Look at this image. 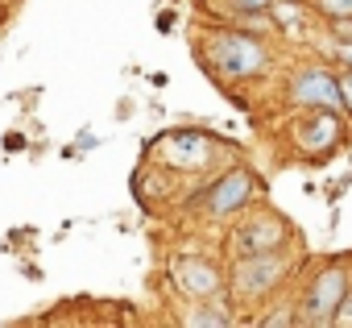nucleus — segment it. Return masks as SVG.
Returning <instances> with one entry per match:
<instances>
[{"mask_svg": "<svg viewBox=\"0 0 352 328\" xmlns=\"http://www.w3.org/2000/svg\"><path fill=\"white\" fill-rule=\"evenodd\" d=\"M340 116L327 108H311L298 125V145H336L340 141Z\"/></svg>", "mask_w": 352, "mask_h": 328, "instance_id": "8", "label": "nucleus"}, {"mask_svg": "<svg viewBox=\"0 0 352 328\" xmlns=\"http://www.w3.org/2000/svg\"><path fill=\"white\" fill-rule=\"evenodd\" d=\"M187 324H191V328H228V324H232V311H228L224 303H208V307L187 311Z\"/></svg>", "mask_w": 352, "mask_h": 328, "instance_id": "9", "label": "nucleus"}, {"mask_svg": "<svg viewBox=\"0 0 352 328\" xmlns=\"http://www.w3.org/2000/svg\"><path fill=\"white\" fill-rule=\"evenodd\" d=\"M241 254H278L286 245V225L274 212H253V221L236 233Z\"/></svg>", "mask_w": 352, "mask_h": 328, "instance_id": "6", "label": "nucleus"}, {"mask_svg": "<svg viewBox=\"0 0 352 328\" xmlns=\"http://www.w3.org/2000/svg\"><path fill=\"white\" fill-rule=\"evenodd\" d=\"M265 59H270L265 42L253 38L249 30H220L208 38V63L220 79H232V83L253 79L265 71Z\"/></svg>", "mask_w": 352, "mask_h": 328, "instance_id": "1", "label": "nucleus"}, {"mask_svg": "<svg viewBox=\"0 0 352 328\" xmlns=\"http://www.w3.org/2000/svg\"><path fill=\"white\" fill-rule=\"evenodd\" d=\"M270 5H274V0H228V9L232 13H270Z\"/></svg>", "mask_w": 352, "mask_h": 328, "instance_id": "11", "label": "nucleus"}, {"mask_svg": "<svg viewBox=\"0 0 352 328\" xmlns=\"http://www.w3.org/2000/svg\"><path fill=\"white\" fill-rule=\"evenodd\" d=\"M315 13H323L327 21H336V17H352V0H315Z\"/></svg>", "mask_w": 352, "mask_h": 328, "instance_id": "10", "label": "nucleus"}, {"mask_svg": "<svg viewBox=\"0 0 352 328\" xmlns=\"http://www.w3.org/2000/svg\"><path fill=\"white\" fill-rule=\"evenodd\" d=\"M290 100L298 108H327V112H344V100H340V79L323 67H307L294 75L290 83Z\"/></svg>", "mask_w": 352, "mask_h": 328, "instance_id": "4", "label": "nucleus"}, {"mask_svg": "<svg viewBox=\"0 0 352 328\" xmlns=\"http://www.w3.org/2000/svg\"><path fill=\"white\" fill-rule=\"evenodd\" d=\"M253 192H257V175L253 171H232V175H224L212 192H208V216H236V212H245L249 208V200H253Z\"/></svg>", "mask_w": 352, "mask_h": 328, "instance_id": "5", "label": "nucleus"}, {"mask_svg": "<svg viewBox=\"0 0 352 328\" xmlns=\"http://www.w3.org/2000/svg\"><path fill=\"white\" fill-rule=\"evenodd\" d=\"M174 283H179V291L195 295V299H208L220 291V270L204 258H183V262H174Z\"/></svg>", "mask_w": 352, "mask_h": 328, "instance_id": "7", "label": "nucleus"}, {"mask_svg": "<svg viewBox=\"0 0 352 328\" xmlns=\"http://www.w3.org/2000/svg\"><path fill=\"white\" fill-rule=\"evenodd\" d=\"M331 324H336V328H352V291H348V295L340 299V307H336Z\"/></svg>", "mask_w": 352, "mask_h": 328, "instance_id": "12", "label": "nucleus"}, {"mask_svg": "<svg viewBox=\"0 0 352 328\" xmlns=\"http://www.w3.org/2000/svg\"><path fill=\"white\" fill-rule=\"evenodd\" d=\"M336 79H340V100H344V108L352 112V67H344Z\"/></svg>", "mask_w": 352, "mask_h": 328, "instance_id": "13", "label": "nucleus"}, {"mask_svg": "<svg viewBox=\"0 0 352 328\" xmlns=\"http://www.w3.org/2000/svg\"><path fill=\"white\" fill-rule=\"evenodd\" d=\"M286 270H290V258L278 249V254H245L236 266H232V291L241 295V299H261V295H270L274 287H282V278H286Z\"/></svg>", "mask_w": 352, "mask_h": 328, "instance_id": "2", "label": "nucleus"}, {"mask_svg": "<svg viewBox=\"0 0 352 328\" xmlns=\"http://www.w3.org/2000/svg\"><path fill=\"white\" fill-rule=\"evenodd\" d=\"M340 59H344V67H352V46H344V50H340Z\"/></svg>", "mask_w": 352, "mask_h": 328, "instance_id": "14", "label": "nucleus"}, {"mask_svg": "<svg viewBox=\"0 0 352 328\" xmlns=\"http://www.w3.org/2000/svg\"><path fill=\"white\" fill-rule=\"evenodd\" d=\"M344 295H348V270L344 266L319 270L315 283H311V291H307V299H302L298 324H331V316H336V307H340Z\"/></svg>", "mask_w": 352, "mask_h": 328, "instance_id": "3", "label": "nucleus"}]
</instances>
